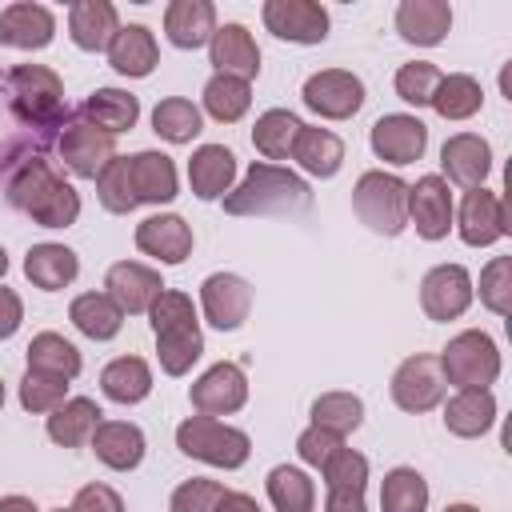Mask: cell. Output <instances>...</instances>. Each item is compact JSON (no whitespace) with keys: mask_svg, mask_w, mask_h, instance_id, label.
I'll list each match as a JSON object with an SVG mask.
<instances>
[{"mask_svg":"<svg viewBox=\"0 0 512 512\" xmlns=\"http://www.w3.org/2000/svg\"><path fill=\"white\" fill-rule=\"evenodd\" d=\"M4 196L12 200V208L32 216L40 228H68L80 216V192L64 176H56L40 152L8 160Z\"/></svg>","mask_w":512,"mask_h":512,"instance_id":"obj_1","label":"cell"},{"mask_svg":"<svg viewBox=\"0 0 512 512\" xmlns=\"http://www.w3.org/2000/svg\"><path fill=\"white\" fill-rule=\"evenodd\" d=\"M308 204H312V188L304 184V176L268 160H256L244 172V180L224 196L228 216H292L304 212Z\"/></svg>","mask_w":512,"mask_h":512,"instance_id":"obj_2","label":"cell"},{"mask_svg":"<svg viewBox=\"0 0 512 512\" xmlns=\"http://www.w3.org/2000/svg\"><path fill=\"white\" fill-rule=\"evenodd\" d=\"M148 316H152V332H156L160 368L168 376H184L204 352V336H200V320H196L192 296H184L176 288H164L152 300Z\"/></svg>","mask_w":512,"mask_h":512,"instance_id":"obj_3","label":"cell"},{"mask_svg":"<svg viewBox=\"0 0 512 512\" xmlns=\"http://www.w3.org/2000/svg\"><path fill=\"white\" fill-rule=\"evenodd\" d=\"M8 96H12V112L28 128H60L68 120L64 84L44 64H16L8 72Z\"/></svg>","mask_w":512,"mask_h":512,"instance_id":"obj_4","label":"cell"},{"mask_svg":"<svg viewBox=\"0 0 512 512\" xmlns=\"http://www.w3.org/2000/svg\"><path fill=\"white\" fill-rule=\"evenodd\" d=\"M176 448H180L184 456L204 460V464L224 468V472L248 464V456H252L248 432H240V428H232V424H220V420H212V416H200V412L188 416V420L176 428Z\"/></svg>","mask_w":512,"mask_h":512,"instance_id":"obj_5","label":"cell"},{"mask_svg":"<svg viewBox=\"0 0 512 512\" xmlns=\"http://www.w3.org/2000/svg\"><path fill=\"white\" fill-rule=\"evenodd\" d=\"M352 208L376 236H400L404 224H408V184L392 172L372 168L356 180Z\"/></svg>","mask_w":512,"mask_h":512,"instance_id":"obj_6","label":"cell"},{"mask_svg":"<svg viewBox=\"0 0 512 512\" xmlns=\"http://www.w3.org/2000/svg\"><path fill=\"white\" fill-rule=\"evenodd\" d=\"M440 360V372L448 384L456 388H488L496 384L500 376V348L488 332L480 328H468V332H456L448 340V348L436 356Z\"/></svg>","mask_w":512,"mask_h":512,"instance_id":"obj_7","label":"cell"},{"mask_svg":"<svg viewBox=\"0 0 512 512\" xmlns=\"http://www.w3.org/2000/svg\"><path fill=\"white\" fill-rule=\"evenodd\" d=\"M300 100L324 120H348L364 104V80L348 68H320L304 80Z\"/></svg>","mask_w":512,"mask_h":512,"instance_id":"obj_8","label":"cell"},{"mask_svg":"<svg viewBox=\"0 0 512 512\" xmlns=\"http://www.w3.org/2000/svg\"><path fill=\"white\" fill-rule=\"evenodd\" d=\"M448 392V380L440 372V360L428 356V352H416L408 356L396 372H392V400L396 408L420 416V412H432Z\"/></svg>","mask_w":512,"mask_h":512,"instance_id":"obj_9","label":"cell"},{"mask_svg":"<svg viewBox=\"0 0 512 512\" xmlns=\"http://www.w3.org/2000/svg\"><path fill=\"white\" fill-rule=\"evenodd\" d=\"M56 152H60V160H64V168H68L72 176L96 180V176L108 168V160L116 156V144H112L108 132L92 128V124H84V120L76 116V120H64L60 140H56Z\"/></svg>","mask_w":512,"mask_h":512,"instance_id":"obj_10","label":"cell"},{"mask_svg":"<svg viewBox=\"0 0 512 512\" xmlns=\"http://www.w3.org/2000/svg\"><path fill=\"white\" fill-rule=\"evenodd\" d=\"M468 304H472V276H468L464 264H436V268L424 272V280H420V308H424L428 320L448 324V320L464 316Z\"/></svg>","mask_w":512,"mask_h":512,"instance_id":"obj_11","label":"cell"},{"mask_svg":"<svg viewBox=\"0 0 512 512\" xmlns=\"http://www.w3.org/2000/svg\"><path fill=\"white\" fill-rule=\"evenodd\" d=\"M188 400H192V408L200 412V416H232V412H240L244 408V400H248V376H244V368L240 364H232V360H220V364H212L192 388H188Z\"/></svg>","mask_w":512,"mask_h":512,"instance_id":"obj_12","label":"cell"},{"mask_svg":"<svg viewBox=\"0 0 512 512\" xmlns=\"http://www.w3.org/2000/svg\"><path fill=\"white\" fill-rule=\"evenodd\" d=\"M368 144H372V152H376L384 164L404 168V164H416V160L424 156V148H428V128H424L420 116L388 112V116H380V120L372 124Z\"/></svg>","mask_w":512,"mask_h":512,"instance_id":"obj_13","label":"cell"},{"mask_svg":"<svg viewBox=\"0 0 512 512\" xmlns=\"http://www.w3.org/2000/svg\"><path fill=\"white\" fill-rule=\"evenodd\" d=\"M264 28L292 44H320L328 36V8L316 0H264Z\"/></svg>","mask_w":512,"mask_h":512,"instance_id":"obj_14","label":"cell"},{"mask_svg":"<svg viewBox=\"0 0 512 512\" xmlns=\"http://www.w3.org/2000/svg\"><path fill=\"white\" fill-rule=\"evenodd\" d=\"M456 232L468 248H488L496 244L500 236L512 232L508 224V212H504V200L488 188H468L464 200H460V212H456Z\"/></svg>","mask_w":512,"mask_h":512,"instance_id":"obj_15","label":"cell"},{"mask_svg":"<svg viewBox=\"0 0 512 512\" xmlns=\"http://www.w3.org/2000/svg\"><path fill=\"white\" fill-rule=\"evenodd\" d=\"M200 308H204V320L212 328L232 332L252 312V284L244 276H236V272H212L200 284Z\"/></svg>","mask_w":512,"mask_h":512,"instance_id":"obj_16","label":"cell"},{"mask_svg":"<svg viewBox=\"0 0 512 512\" xmlns=\"http://www.w3.org/2000/svg\"><path fill=\"white\" fill-rule=\"evenodd\" d=\"M408 220L416 224V236L424 240H444L452 228V192L448 180L428 172L416 184H408Z\"/></svg>","mask_w":512,"mask_h":512,"instance_id":"obj_17","label":"cell"},{"mask_svg":"<svg viewBox=\"0 0 512 512\" xmlns=\"http://www.w3.org/2000/svg\"><path fill=\"white\" fill-rule=\"evenodd\" d=\"M440 172L444 180L460 184V188H484L488 172H492V148L484 136L476 132H456L444 140L440 148Z\"/></svg>","mask_w":512,"mask_h":512,"instance_id":"obj_18","label":"cell"},{"mask_svg":"<svg viewBox=\"0 0 512 512\" xmlns=\"http://www.w3.org/2000/svg\"><path fill=\"white\" fill-rule=\"evenodd\" d=\"M56 36V16L44 4L32 0H16L0 12V44L20 48V52H40L48 48Z\"/></svg>","mask_w":512,"mask_h":512,"instance_id":"obj_19","label":"cell"},{"mask_svg":"<svg viewBox=\"0 0 512 512\" xmlns=\"http://www.w3.org/2000/svg\"><path fill=\"white\" fill-rule=\"evenodd\" d=\"M104 288H108V296L116 300V308H120V312L140 316V312H148V308H152V300L164 292V280H160V272H156V268H148V264L120 260V264H112V268H108Z\"/></svg>","mask_w":512,"mask_h":512,"instance_id":"obj_20","label":"cell"},{"mask_svg":"<svg viewBox=\"0 0 512 512\" xmlns=\"http://www.w3.org/2000/svg\"><path fill=\"white\" fill-rule=\"evenodd\" d=\"M136 248L160 264H184L192 256V228L176 212H160L136 224Z\"/></svg>","mask_w":512,"mask_h":512,"instance_id":"obj_21","label":"cell"},{"mask_svg":"<svg viewBox=\"0 0 512 512\" xmlns=\"http://www.w3.org/2000/svg\"><path fill=\"white\" fill-rule=\"evenodd\" d=\"M208 60L224 76H240V80L260 76V48L244 24H220L208 40Z\"/></svg>","mask_w":512,"mask_h":512,"instance_id":"obj_22","label":"cell"},{"mask_svg":"<svg viewBox=\"0 0 512 512\" xmlns=\"http://www.w3.org/2000/svg\"><path fill=\"white\" fill-rule=\"evenodd\" d=\"M216 32V4L212 0H172L164 8V36L192 52V48H204Z\"/></svg>","mask_w":512,"mask_h":512,"instance_id":"obj_23","label":"cell"},{"mask_svg":"<svg viewBox=\"0 0 512 512\" xmlns=\"http://www.w3.org/2000/svg\"><path fill=\"white\" fill-rule=\"evenodd\" d=\"M452 28V4L448 0H404L396 8V32L416 44V48H432L448 36Z\"/></svg>","mask_w":512,"mask_h":512,"instance_id":"obj_24","label":"cell"},{"mask_svg":"<svg viewBox=\"0 0 512 512\" xmlns=\"http://www.w3.org/2000/svg\"><path fill=\"white\" fill-rule=\"evenodd\" d=\"M236 180V156L224 144H200L188 160V184L200 200H220L232 192Z\"/></svg>","mask_w":512,"mask_h":512,"instance_id":"obj_25","label":"cell"},{"mask_svg":"<svg viewBox=\"0 0 512 512\" xmlns=\"http://www.w3.org/2000/svg\"><path fill=\"white\" fill-rule=\"evenodd\" d=\"M496 424V396L488 388H456L444 404V428L460 440H476Z\"/></svg>","mask_w":512,"mask_h":512,"instance_id":"obj_26","label":"cell"},{"mask_svg":"<svg viewBox=\"0 0 512 512\" xmlns=\"http://www.w3.org/2000/svg\"><path fill=\"white\" fill-rule=\"evenodd\" d=\"M92 452L104 468L112 472H132L144 460V432L128 420H100V428L92 432Z\"/></svg>","mask_w":512,"mask_h":512,"instance_id":"obj_27","label":"cell"},{"mask_svg":"<svg viewBox=\"0 0 512 512\" xmlns=\"http://www.w3.org/2000/svg\"><path fill=\"white\" fill-rule=\"evenodd\" d=\"M156 60H160V48H156L152 28H144V24H120V32L108 44V64L120 76L144 80V76H152Z\"/></svg>","mask_w":512,"mask_h":512,"instance_id":"obj_28","label":"cell"},{"mask_svg":"<svg viewBox=\"0 0 512 512\" xmlns=\"http://www.w3.org/2000/svg\"><path fill=\"white\" fill-rule=\"evenodd\" d=\"M128 172H132V188H136V200H140V204H168V200H176V192H180L176 164H172V156H164V152L144 148V152L128 156Z\"/></svg>","mask_w":512,"mask_h":512,"instance_id":"obj_29","label":"cell"},{"mask_svg":"<svg viewBox=\"0 0 512 512\" xmlns=\"http://www.w3.org/2000/svg\"><path fill=\"white\" fill-rule=\"evenodd\" d=\"M24 276L40 292H60L80 276V256L68 244H32L24 256Z\"/></svg>","mask_w":512,"mask_h":512,"instance_id":"obj_30","label":"cell"},{"mask_svg":"<svg viewBox=\"0 0 512 512\" xmlns=\"http://www.w3.org/2000/svg\"><path fill=\"white\" fill-rule=\"evenodd\" d=\"M116 32H120V20H116V8L108 0H76L68 8V36L76 48L104 52Z\"/></svg>","mask_w":512,"mask_h":512,"instance_id":"obj_31","label":"cell"},{"mask_svg":"<svg viewBox=\"0 0 512 512\" xmlns=\"http://www.w3.org/2000/svg\"><path fill=\"white\" fill-rule=\"evenodd\" d=\"M100 420H104V412H100L96 400L72 396L56 412H48V440L60 444V448H80V444L92 440V432L100 428Z\"/></svg>","mask_w":512,"mask_h":512,"instance_id":"obj_32","label":"cell"},{"mask_svg":"<svg viewBox=\"0 0 512 512\" xmlns=\"http://www.w3.org/2000/svg\"><path fill=\"white\" fill-rule=\"evenodd\" d=\"M80 120L100 128V132H108V136H116V132H128L140 120V100L132 92H124V88H96L84 100Z\"/></svg>","mask_w":512,"mask_h":512,"instance_id":"obj_33","label":"cell"},{"mask_svg":"<svg viewBox=\"0 0 512 512\" xmlns=\"http://www.w3.org/2000/svg\"><path fill=\"white\" fill-rule=\"evenodd\" d=\"M292 160L308 172V176H320V180H332L344 164V140L332 132V128H300L296 144H292Z\"/></svg>","mask_w":512,"mask_h":512,"instance_id":"obj_34","label":"cell"},{"mask_svg":"<svg viewBox=\"0 0 512 512\" xmlns=\"http://www.w3.org/2000/svg\"><path fill=\"white\" fill-rule=\"evenodd\" d=\"M68 320L88 336V340H112L124 328V312L108 292H80L68 308Z\"/></svg>","mask_w":512,"mask_h":512,"instance_id":"obj_35","label":"cell"},{"mask_svg":"<svg viewBox=\"0 0 512 512\" xmlns=\"http://www.w3.org/2000/svg\"><path fill=\"white\" fill-rule=\"evenodd\" d=\"M100 392L116 404H140L152 392V368L140 356H116L100 372Z\"/></svg>","mask_w":512,"mask_h":512,"instance_id":"obj_36","label":"cell"},{"mask_svg":"<svg viewBox=\"0 0 512 512\" xmlns=\"http://www.w3.org/2000/svg\"><path fill=\"white\" fill-rule=\"evenodd\" d=\"M300 116L296 112H288V108H268V112H260L256 116V128H252V144H256V152L272 164V160H288L292 156V144H296V136H300Z\"/></svg>","mask_w":512,"mask_h":512,"instance_id":"obj_37","label":"cell"},{"mask_svg":"<svg viewBox=\"0 0 512 512\" xmlns=\"http://www.w3.org/2000/svg\"><path fill=\"white\" fill-rule=\"evenodd\" d=\"M28 368L44 372V376H60V380H76L80 376V352L72 340H64L60 332H36L28 344Z\"/></svg>","mask_w":512,"mask_h":512,"instance_id":"obj_38","label":"cell"},{"mask_svg":"<svg viewBox=\"0 0 512 512\" xmlns=\"http://www.w3.org/2000/svg\"><path fill=\"white\" fill-rule=\"evenodd\" d=\"M152 132L168 144H192L200 132H204V116L192 100L184 96H168L152 108Z\"/></svg>","mask_w":512,"mask_h":512,"instance_id":"obj_39","label":"cell"},{"mask_svg":"<svg viewBox=\"0 0 512 512\" xmlns=\"http://www.w3.org/2000/svg\"><path fill=\"white\" fill-rule=\"evenodd\" d=\"M264 484H268V500L276 512H316V484L308 480L304 468L276 464Z\"/></svg>","mask_w":512,"mask_h":512,"instance_id":"obj_40","label":"cell"},{"mask_svg":"<svg viewBox=\"0 0 512 512\" xmlns=\"http://www.w3.org/2000/svg\"><path fill=\"white\" fill-rule=\"evenodd\" d=\"M428 104H432L436 116H444V120H468V116L480 112L484 88H480L472 76H464V72H448V76H440V84H436V92H432Z\"/></svg>","mask_w":512,"mask_h":512,"instance_id":"obj_41","label":"cell"},{"mask_svg":"<svg viewBox=\"0 0 512 512\" xmlns=\"http://www.w3.org/2000/svg\"><path fill=\"white\" fill-rule=\"evenodd\" d=\"M248 104H252V88H248V80H240V76H224V72L208 76V84H204V112H208L212 120H220V124H236V120L248 112Z\"/></svg>","mask_w":512,"mask_h":512,"instance_id":"obj_42","label":"cell"},{"mask_svg":"<svg viewBox=\"0 0 512 512\" xmlns=\"http://www.w3.org/2000/svg\"><path fill=\"white\" fill-rule=\"evenodd\" d=\"M312 428H324V432H332V436H348V432H356L360 428V420H364V400L360 396H352V392H324V396H316L312 400Z\"/></svg>","mask_w":512,"mask_h":512,"instance_id":"obj_43","label":"cell"},{"mask_svg":"<svg viewBox=\"0 0 512 512\" xmlns=\"http://www.w3.org/2000/svg\"><path fill=\"white\" fill-rule=\"evenodd\" d=\"M380 508L384 512H424L428 508V480L416 468H392L380 484Z\"/></svg>","mask_w":512,"mask_h":512,"instance_id":"obj_44","label":"cell"},{"mask_svg":"<svg viewBox=\"0 0 512 512\" xmlns=\"http://www.w3.org/2000/svg\"><path fill=\"white\" fill-rule=\"evenodd\" d=\"M96 196L108 212L116 216H128L140 200H136V188H132V172H128V156H112L108 168L96 176Z\"/></svg>","mask_w":512,"mask_h":512,"instance_id":"obj_45","label":"cell"},{"mask_svg":"<svg viewBox=\"0 0 512 512\" xmlns=\"http://www.w3.org/2000/svg\"><path fill=\"white\" fill-rule=\"evenodd\" d=\"M440 76H444V72H440L432 60H408V64L396 68V80H392V84H396V96H400L404 104L424 108V104L432 100Z\"/></svg>","mask_w":512,"mask_h":512,"instance_id":"obj_46","label":"cell"},{"mask_svg":"<svg viewBox=\"0 0 512 512\" xmlns=\"http://www.w3.org/2000/svg\"><path fill=\"white\" fill-rule=\"evenodd\" d=\"M480 304L496 316L512 312V256H492L480 272Z\"/></svg>","mask_w":512,"mask_h":512,"instance_id":"obj_47","label":"cell"},{"mask_svg":"<svg viewBox=\"0 0 512 512\" xmlns=\"http://www.w3.org/2000/svg\"><path fill=\"white\" fill-rule=\"evenodd\" d=\"M68 400V380H60V376H44V372H24V380H20V408L24 412H56L60 404Z\"/></svg>","mask_w":512,"mask_h":512,"instance_id":"obj_48","label":"cell"},{"mask_svg":"<svg viewBox=\"0 0 512 512\" xmlns=\"http://www.w3.org/2000/svg\"><path fill=\"white\" fill-rule=\"evenodd\" d=\"M224 492H228V488H224L220 480L192 476V480H184V484L172 492L168 508H172V512H216V504H220Z\"/></svg>","mask_w":512,"mask_h":512,"instance_id":"obj_49","label":"cell"},{"mask_svg":"<svg viewBox=\"0 0 512 512\" xmlns=\"http://www.w3.org/2000/svg\"><path fill=\"white\" fill-rule=\"evenodd\" d=\"M324 488H364L368 484V456H360L356 448H340L324 468Z\"/></svg>","mask_w":512,"mask_h":512,"instance_id":"obj_50","label":"cell"},{"mask_svg":"<svg viewBox=\"0 0 512 512\" xmlns=\"http://www.w3.org/2000/svg\"><path fill=\"white\" fill-rule=\"evenodd\" d=\"M340 448H344L340 436H332V432H324V428H312V424L296 436V456H300L308 468H324Z\"/></svg>","mask_w":512,"mask_h":512,"instance_id":"obj_51","label":"cell"},{"mask_svg":"<svg viewBox=\"0 0 512 512\" xmlns=\"http://www.w3.org/2000/svg\"><path fill=\"white\" fill-rule=\"evenodd\" d=\"M72 512H124V500L108 484H84L72 500Z\"/></svg>","mask_w":512,"mask_h":512,"instance_id":"obj_52","label":"cell"},{"mask_svg":"<svg viewBox=\"0 0 512 512\" xmlns=\"http://www.w3.org/2000/svg\"><path fill=\"white\" fill-rule=\"evenodd\" d=\"M20 320H24V304H20V296H16L12 288H4V284H0V340L16 336Z\"/></svg>","mask_w":512,"mask_h":512,"instance_id":"obj_53","label":"cell"},{"mask_svg":"<svg viewBox=\"0 0 512 512\" xmlns=\"http://www.w3.org/2000/svg\"><path fill=\"white\" fill-rule=\"evenodd\" d=\"M324 512H368L364 508V488H328Z\"/></svg>","mask_w":512,"mask_h":512,"instance_id":"obj_54","label":"cell"},{"mask_svg":"<svg viewBox=\"0 0 512 512\" xmlns=\"http://www.w3.org/2000/svg\"><path fill=\"white\" fill-rule=\"evenodd\" d=\"M216 512H260V504L248 496V492H224Z\"/></svg>","mask_w":512,"mask_h":512,"instance_id":"obj_55","label":"cell"},{"mask_svg":"<svg viewBox=\"0 0 512 512\" xmlns=\"http://www.w3.org/2000/svg\"><path fill=\"white\" fill-rule=\"evenodd\" d=\"M0 512H40V508H36L28 496H4V500H0Z\"/></svg>","mask_w":512,"mask_h":512,"instance_id":"obj_56","label":"cell"},{"mask_svg":"<svg viewBox=\"0 0 512 512\" xmlns=\"http://www.w3.org/2000/svg\"><path fill=\"white\" fill-rule=\"evenodd\" d=\"M444 512H480V508H472V504H448Z\"/></svg>","mask_w":512,"mask_h":512,"instance_id":"obj_57","label":"cell"},{"mask_svg":"<svg viewBox=\"0 0 512 512\" xmlns=\"http://www.w3.org/2000/svg\"><path fill=\"white\" fill-rule=\"evenodd\" d=\"M4 272H8V252L0 248V280H4Z\"/></svg>","mask_w":512,"mask_h":512,"instance_id":"obj_58","label":"cell"},{"mask_svg":"<svg viewBox=\"0 0 512 512\" xmlns=\"http://www.w3.org/2000/svg\"><path fill=\"white\" fill-rule=\"evenodd\" d=\"M0 408H4V380H0Z\"/></svg>","mask_w":512,"mask_h":512,"instance_id":"obj_59","label":"cell"},{"mask_svg":"<svg viewBox=\"0 0 512 512\" xmlns=\"http://www.w3.org/2000/svg\"><path fill=\"white\" fill-rule=\"evenodd\" d=\"M52 512H72V508H52Z\"/></svg>","mask_w":512,"mask_h":512,"instance_id":"obj_60","label":"cell"}]
</instances>
